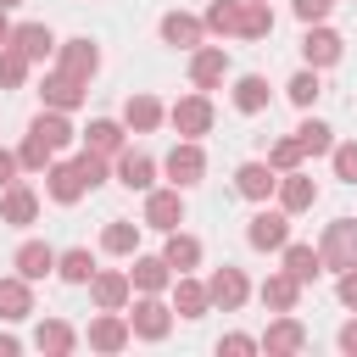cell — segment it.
Here are the masks:
<instances>
[{
    "mask_svg": "<svg viewBox=\"0 0 357 357\" xmlns=\"http://www.w3.org/2000/svg\"><path fill=\"white\" fill-rule=\"evenodd\" d=\"M167 123H173V134H178V139H201V134H212L218 106H212V95H206V89H190V95H178V100L167 106Z\"/></svg>",
    "mask_w": 357,
    "mask_h": 357,
    "instance_id": "1",
    "label": "cell"
},
{
    "mask_svg": "<svg viewBox=\"0 0 357 357\" xmlns=\"http://www.w3.org/2000/svg\"><path fill=\"white\" fill-rule=\"evenodd\" d=\"M128 329H134V340H167L173 335V307L162 301V296H128Z\"/></svg>",
    "mask_w": 357,
    "mask_h": 357,
    "instance_id": "2",
    "label": "cell"
},
{
    "mask_svg": "<svg viewBox=\"0 0 357 357\" xmlns=\"http://www.w3.org/2000/svg\"><path fill=\"white\" fill-rule=\"evenodd\" d=\"M318 257H324V273L357 268V218H335V223H324V234H318Z\"/></svg>",
    "mask_w": 357,
    "mask_h": 357,
    "instance_id": "3",
    "label": "cell"
},
{
    "mask_svg": "<svg viewBox=\"0 0 357 357\" xmlns=\"http://www.w3.org/2000/svg\"><path fill=\"white\" fill-rule=\"evenodd\" d=\"M284 240H290V212L262 201V206L245 218V245H251V251H279Z\"/></svg>",
    "mask_w": 357,
    "mask_h": 357,
    "instance_id": "4",
    "label": "cell"
},
{
    "mask_svg": "<svg viewBox=\"0 0 357 357\" xmlns=\"http://www.w3.org/2000/svg\"><path fill=\"white\" fill-rule=\"evenodd\" d=\"M162 173H167V184H178V190L201 184V178H206V151H201V139H178V145L162 156Z\"/></svg>",
    "mask_w": 357,
    "mask_h": 357,
    "instance_id": "5",
    "label": "cell"
},
{
    "mask_svg": "<svg viewBox=\"0 0 357 357\" xmlns=\"http://www.w3.org/2000/svg\"><path fill=\"white\" fill-rule=\"evenodd\" d=\"M61 73H73V78H95L100 73V45L89 39V33H78V39H56V56H50Z\"/></svg>",
    "mask_w": 357,
    "mask_h": 357,
    "instance_id": "6",
    "label": "cell"
},
{
    "mask_svg": "<svg viewBox=\"0 0 357 357\" xmlns=\"http://www.w3.org/2000/svg\"><path fill=\"white\" fill-rule=\"evenodd\" d=\"M223 78H229V45H206V39H201V45L190 50V89H206V95H212Z\"/></svg>",
    "mask_w": 357,
    "mask_h": 357,
    "instance_id": "7",
    "label": "cell"
},
{
    "mask_svg": "<svg viewBox=\"0 0 357 357\" xmlns=\"http://www.w3.org/2000/svg\"><path fill=\"white\" fill-rule=\"evenodd\" d=\"M145 229H156V234H167V229H178L184 223V190L178 184H167V190H145V218H139Z\"/></svg>",
    "mask_w": 357,
    "mask_h": 357,
    "instance_id": "8",
    "label": "cell"
},
{
    "mask_svg": "<svg viewBox=\"0 0 357 357\" xmlns=\"http://www.w3.org/2000/svg\"><path fill=\"white\" fill-rule=\"evenodd\" d=\"M206 296H212V307H223V312H240L245 301H251V279H245V268H212L206 273Z\"/></svg>",
    "mask_w": 357,
    "mask_h": 357,
    "instance_id": "9",
    "label": "cell"
},
{
    "mask_svg": "<svg viewBox=\"0 0 357 357\" xmlns=\"http://www.w3.org/2000/svg\"><path fill=\"white\" fill-rule=\"evenodd\" d=\"M84 340H89V351H123L128 340H134V329H128V312H106V307H95V318H89V329H84Z\"/></svg>",
    "mask_w": 357,
    "mask_h": 357,
    "instance_id": "10",
    "label": "cell"
},
{
    "mask_svg": "<svg viewBox=\"0 0 357 357\" xmlns=\"http://www.w3.org/2000/svg\"><path fill=\"white\" fill-rule=\"evenodd\" d=\"M273 201H279L290 218H296V212H312V206H318V178H312L307 167H290V173H279Z\"/></svg>",
    "mask_w": 357,
    "mask_h": 357,
    "instance_id": "11",
    "label": "cell"
},
{
    "mask_svg": "<svg viewBox=\"0 0 357 357\" xmlns=\"http://www.w3.org/2000/svg\"><path fill=\"white\" fill-rule=\"evenodd\" d=\"M257 340H262V351H268V357H296V351H307V324H301L296 312H279Z\"/></svg>",
    "mask_w": 357,
    "mask_h": 357,
    "instance_id": "12",
    "label": "cell"
},
{
    "mask_svg": "<svg viewBox=\"0 0 357 357\" xmlns=\"http://www.w3.org/2000/svg\"><path fill=\"white\" fill-rule=\"evenodd\" d=\"M340 56H346V39H340L335 28H324V22H307V33H301V61L324 73V67H335Z\"/></svg>",
    "mask_w": 357,
    "mask_h": 357,
    "instance_id": "13",
    "label": "cell"
},
{
    "mask_svg": "<svg viewBox=\"0 0 357 357\" xmlns=\"http://www.w3.org/2000/svg\"><path fill=\"white\" fill-rule=\"evenodd\" d=\"M112 178L123 184V190H151L156 184V156H145V151H134V145H123L117 156H112Z\"/></svg>",
    "mask_w": 357,
    "mask_h": 357,
    "instance_id": "14",
    "label": "cell"
},
{
    "mask_svg": "<svg viewBox=\"0 0 357 357\" xmlns=\"http://www.w3.org/2000/svg\"><path fill=\"white\" fill-rule=\"evenodd\" d=\"M45 195L56 201V206H78L84 195H89V184H84V173H78V162H50L45 167Z\"/></svg>",
    "mask_w": 357,
    "mask_h": 357,
    "instance_id": "15",
    "label": "cell"
},
{
    "mask_svg": "<svg viewBox=\"0 0 357 357\" xmlns=\"http://www.w3.org/2000/svg\"><path fill=\"white\" fill-rule=\"evenodd\" d=\"M0 223H11V229H33L39 223V190L33 184H6L0 190Z\"/></svg>",
    "mask_w": 357,
    "mask_h": 357,
    "instance_id": "16",
    "label": "cell"
},
{
    "mask_svg": "<svg viewBox=\"0 0 357 357\" xmlns=\"http://www.w3.org/2000/svg\"><path fill=\"white\" fill-rule=\"evenodd\" d=\"M128 296H134L128 268H95V273H89V301H95V307L123 312V307H128Z\"/></svg>",
    "mask_w": 357,
    "mask_h": 357,
    "instance_id": "17",
    "label": "cell"
},
{
    "mask_svg": "<svg viewBox=\"0 0 357 357\" xmlns=\"http://www.w3.org/2000/svg\"><path fill=\"white\" fill-rule=\"evenodd\" d=\"M39 95H45V106H56V112H78V106L89 100V84L73 78V73H61V67H50L45 84H39Z\"/></svg>",
    "mask_w": 357,
    "mask_h": 357,
    "instance_id": "18",
    "label": "cell"
},
{
    "mask_svg": "<svg viewBox=\"0 0 357 357\" xmlns=\"http://www.w3.org/2000/svg\"><path fill=\"white\" fill-rule=\"evenodd\" d=\"M162 123H167V106H162L151 89H134V95L123 100V128H128V134H156Z\"/></svg>",
    "mask_w": 357,
    "mask_h": 357,
    "instance_id": "19",
    "label": "cell"
},
{
    "mask_svg": "<svg viewBox=\"0 0 357 357\" xmlns=\"http://www.w3.org/2000/svg\"><path fill=\"white\" fill-rule=\"evenodd\" d=\"M173 318H206L212 312V296H206V279H195V273H173Z\"/></svg>",
    "mask_w": 357,
    "mask_h": 357,
    "instance_id": "20",
    "label": "cell"
},
{
    "mask_svg": "<svg viewBox=\"0 0 357 357\" xmlns=\"http://www.w3.org/2000/svg\"><path fill=\"white\" fill-rule=\"evenodd\" d=\"M156 33H162V45H173V50H195V45L206 39V22H201L195 11H162Z\"/></svg>",
    "mask_w": 357,
    "mask_h": 357,
    "instance_id": "21",
    "label": "cell"
},
{
    "mask_svg": "<svg viewBox=\"0 0 357 357\" xmlns=\"http://www.w3.org/2000/svg\"><path fill=\"white\" fill-rule=\"evenodd\" d=\"M273 184H279V173H273L268 162H240V167H234V195L251 201V206L273 201Z\"/></svg>",
    "mask_w": 357,
    "mask_h": 357,
    "instance_id": "22",
    "label": "cell"
},
{
    "mask_svg": "<svg viewBox=\"0 0 357 357\" xmlns=\"http://www.w3.org/2000/svg\"><path fill=\"white\" fill-rule=\"evenodd\" d=\"M201 257H206V245L178 223V229H167V240H162V262L173 268V273H195L201 268Z\"/></svg>",
    "mask_w": 357,
    "mask_h": 357,
    "instance_id": "23",
    "label": "cell"
},
{
    "mask_svg": "<svg viewBox=\"0 0 357 357\" xmlns=\"http://www.w3.org/2000/svg\"><path fill=\"white\" fill-rule=\"evenodd\" d=\"M11 50H22L33 67L50 61V56H56V33H50V22H11Z\"/></svg>",
    "mask_w": 357,
    "mask_h": 357,
    "instance_id": "24",
    "label": "cell"
},
{
    "mask_svg": "<svg viewBox=\"0 0 357 357\" xmlns=\"http://www.w3.org/2000/svg\"><path fill=\"white\" fill-rule=\"evenodd\" d=\"M28 134H33V139H45V145H50L56 156L78 145V128H73V123H67V112H56V106H45V112H39L33 123H28Z\"/></svg>",
    "mask_w": 357,
    "mask_h": 357,
    "instance_id": "25",
    "label": "cell"
},
{
    "mask_svg": "<svg viewBox=\"0 0 357 357\" xmlns=\"http://www.w3.org/2000/svg\"><path fill=\"white\" fill-rule=\"evenodd\" d=\"M11 268H17L28 284H39V279L56 273V245H45V240H22V245L11 251Z\"/></svg>",
    "mask_w": 357,
    "mask_h": 357,
    "instance_id": "26",
    "label": "cell"
},
{
    "mask_svg": "<svg viewBox=\"0 0 357 357\" xmlns=\"http://www.w3.org/2000/svg\"><path fill=\"white\" fill-rule=\"evenodd\" d=\"M128 284H134V296H162L167 284H173V268L162 262V257H128Z\"/></svg>",
    "mask_w": 357,
    "mask_h": 357,
    "instance_id": "27",
    "label": "cell"
},
{
    "mask_svg": "<svg viewBox=\"0 0 357 357\" xmlns=\"http://www.w3.org/2000/svg\"><path fill=\"white\" fill-rule=\"evenodd\" d=\"M301 290H307V284H296V279L279 268V273H268V279L257 284V301H262L268 312H296V307H301Z\"/></svg>",
    "mask_w": 357,
    "mask_h": 357,
    "instance_id": "28",
    "label": "cell"
},
{
    "mask_svg": "<svg viewBox=\"0 0 357 357\" xmlns=\"http://www.w3.org/2000/svg\"><path fill=\"white\" fill-rule=\"evenodd\" d=\"M33 318V284L22 273H6L0 279V324H22Z\"/></svg>",
    "mask_w": 357,
    "mask_h": 357,
    "instance_id": "29",
    "label": "cell"
},
{
    "mask_svg": "<svg viewBox=\"0 0 357 357\" xmlns=\"http://www.w3.org/2000/svg\"><path fill=\"white\" fill-rule=\"evenodd\" d=\"M279 257H284V273H290L296 284H312V279L324 273V257H318V245H307V240H284Z\"/></svg>",
    "mask_w": 357,
    "mask_h": 357,
    "instance_id": "30",
    "label": "cell"
},
{
    "mask_svg": "<svg viewBox=\"0 0 357 357\" xmlns=\"http://www.w3.org/2000/svg\"><path fill=\"white\" fill-rule=\"evenodd\" d=\"M229 100H234V112H240V117L268 112V78H262V73H240V78H234V89H229Z\"/></svg>",
    "mask_w": 357,
    "mask_h": 357,
    "instance_id": "31",
    "label": "cell"
},
{
    "mask_svg": "<svg viewBox=\"0 0 357 357\" xmlns=\"http://www.w3.org/2000/svg\"><path fill=\"white\" fill-rule=\"evenodd\" d=\"M78 139H84L89 151H100V156H117V151L128 145V128H123V117H95Z\"/></svg>",
    "mask_w": 357,
    "mask_h": 357,
    "instance_id": "32",
    "label": "cell"
},
{
    "mask_svg": "<svg viewBox=\"0 0 357 357\" xmlns=\"http://www.w3.org/2000/svg\"><path fill=\"white\" fill-rule=\"evenodd\" d=\"M139 229H145V223L106 218V229H100V251H106V257H134V251H139Z\"/></svg>",
    "mask_w": 357,
    "mask_h": 357,
    "instance_id": "33",
    "label": "cell"
},
{
    "mask_svg": "<svg viewBox=\"0 0 357 357\" xmlns=\"http://www.w3.org/2000/svg\"><path fill=\"white\" fill-rule=\"evenodd\" d=\"M73 346H78V329L61 324V318H45V324L33 329V351H45V357H67Z\"/></svg>",
    "mask_w": 357,
    "mask_h": 357,
    "instance_id": "34",
    "label": "cell"
},
{
    "mask_svg": "<svg viewBox=\"0 0 357 357\" xmlns=\"http://www.w3.org/2000/svg\"><path fill=\"white\" fill-rule=\"evenodd\" d=\"M89 273H95V251H89V245L56 251V279H61V284H89Z\"/></svg>",
    "mask_w": 357,
    "mask_h": 357,
    "instance_id": "35",
    "label": "cell"
},
{
    "mask_svg": "<svg viewBox=\"0 0 357 357\" xmlns=\"http://www.w3.org/2000/svg\"><path fill=\"white\" fill-rule=\"evenodd\" d=\"M273 33V6L268 0H245L240 6V33L234 39H268Z\"/></svg>",
    "mask_w": 357,
    "mask_h": 357,
    "instance_id": "36",
    "label": "cell"
},
{
    "mask_svg": "<svg viewBox=\"0 0 357 357\" xmlns=\"http://www.w3.org/2000/svg\"><path fill=\"white\" fill-rule=\"evenodd\" d=\"M240 6H245V0H212V6L201 11L206 33H223V39H234V33H240Z\"/></svg>",
    "mask_w": 357,
    "mask_h": 357,
    "instance_id": "37",
    "label": "cell"
},
{
    "mask_svg": "<svg viewBox=\"0 0 357 357\" xmlns=\"http://www.w3.org/2000/svg\"><path fill=\"white\" fill-rule=\"evenodd\" d=\"M284 95H290V106L312 112V106H318V95H324V78H318V67H301V73L284 84Z\"/></svg>",
    "mask_w": 357,
    "mask_h": 357,
    "instance_id": "38",
    "label": "cell"
},
{
    "mask_svg": "<svg viewBox=\"0 0 357 357\" xmlns=\"http://www.w3.org/2000/svg\"><path fill=\"white\" fill-rule=\"evenodd\" d=\"M296 139H301V151H307V156H329V145H335V128H329L324 117H301Z\"/></svg>",
    "mask_w": 357,
    "mask_h": 357,
    "instance_id": "39",
    "label": "cell"
},
{
    "mask_svg": "<svg viewBox=\"0 0 357 357\" xmlns=\"http://www.w3.org/2000/svg\"><path fill=\"white\" fill-rule=\"evenodd\" d=\"M262 162H268L273 173H290V167H301V162H307V151H301V139H296V134H284V139H273V145H268V156H262Z\"/></svg>",
    "mask_w": 357,
    "mask_h": 357,
    "instance_id": "40",
    "label": "cell"
},
{
    "mask_svg": "<svg viewBox=\"0 0 357 357\" xmlns=\"http://www.w3.org/2000/svg\"><path fill=\"white\" fill-rule=\"evenodd\" d=\"M73 162H78V173H84V184H89V190H100V184L112 178V156H100V151H89V145H78V156H73Z\"/></svg>",
    "mask_w": 357,
    "mask_h": 357,
    "instance_id": "41",
    "label": "cell"
},
{
    "mask_svg": "<svg viewBox=\"0 0 357 357\" xmlns=\"http://www.w3.org/2000/svg\"><path fill=\"white\" fill-rule=\"evenodd\" d=\"M28 67H33V61H28L22 50L0 45V89H22V84H28Z\"/></svg>",
    "mask_w": 357,
    "mask_h": 357,
    "instance_id": "42",
    "label": "cell"
},
{
    "mask_svg": "<svg viewBox=\"0 0 357 357\" xmlns=\"http://www.w3.org/2000/svg\"><path fill=\"white\" fill-rule=\"evenodd\" d=\"M329 167L340 184H357V139H335L329 145Z\"/></svg>",
    "mask_w": 357,
    "mask_h": 357,
    "instance_id": "43",
    "label": "cell"
},
{
    "mask_svg": "<svg viewBox=\"0 0 357 357\" xmlns=\"http://www.w3.org/2000/svg\"><path fill=\"white\" fill-rule=\"evenodd\" d=\"M17 162H22L28 173H45V167L56 162V151H50L45 139H33V134H22V145H17Z\"/></svg>",
    "mask_w": 357,
    "mask_h": 357,
    "instance_id": "44",
    "label": "cell"
},
{
    "mask_svg": "<svg viewBox=\"0 0 357 357\" xmlns=\"http://www.w3.org/2000/svg\"><path fill=\"white\" fill-rule=\"evenodd\" d=\"M218 351L245 357V351H262V340H257V335H245V329H234V335H223V340H218Z\"/></svg>",
    "mask_w": 357,
    "mask_h": 357,
    "instance_id": "45",
    "label": "cell"
},
{
    "mask_svg": "<svg viewBox=\"0 0 357 357\" xmlns=\"http://www.w3.org/2000/svg\"><path fill=\"white\" fill-rule=\"evenodd\" d=\"M335 296H340L346 312H357V268H340L335 273Z\"/></svg>",
    "mask_w": 357,
    "mask_h": 357,
    "instance_id": "46",
    "label": "cell"
},
{
    "mask_svg": "<svg viewBox=\"0 0 357 357\" xmlns=\"http://www.w3.org/2000/svg\"><path fill=\"white\" fill-rule=\"evenodd\" d=\"M290 11H296L301 22H324V17L335 11V0H290Z\"/></svg>",
    "mask_w": 357,
    "mask_h": 357,
    "instance_id": "47",
    "label": "cell"
},
{
    "mask_svg": "<svg viewBox=\"0 0 357 357\" xmlns=\"http://www.w3.org/2000/svg\"><path fill=\"white\" fill-rule=\"evenodd\" d=\"M17 173H22L17 151H6V145H0V190H6V184H17Z\"/></svg>",
    "mask_w": 357,
    "mask_h": 357,
    "instance_id": "48",
    "label": "cell"
},
{
    "mask_svg": "<svg viewBox=\"0 0 357 357\" xmlns=\"http://www.w3.org/2000/svg\"><path fill=\"white\" fill-rule=\"evenodd\" d=\"M335 346H340L346 357H357V318H346V324H340V335H335Z\"/></svg>",
    "mask_w": 357,
    "mask_h": 357,
    "instance_id": "49",
    "label": "cell"
},
{
    "mask_svg": "<svg viewBox=\"0 0 357 357\" xmlns=\"http://www.w3.org/2000/svg\"><path fill=\"white\" fill-rule=\"evenodd\" d=\"M17 351H22V340L17 335H0V357H17Z\"/></svg>",
    "mask_w": 357,
    "mask_h": 357,
    "instance_id": "50",
    "label": "cell"
},
{
    "mask_svg": "<svg viewBox=\"0 0 357 357\" xmlns=\"http://www.w3.org/2000/svg\"><path fill=\"white\" fill-rule=\"evenodd\" d=\"M0 45H11V17L0 11Z\"/></svg>",
    "mask_w": 357,
    "mask_h": 357,
    "instance_id": "51",
    "label": "cell"
},
{
    "mask_svg": "<svg viewBox=\"0 0 357 357\" xmlns=\"http://www.w3.org/2000/svg\"><path fill=\"white\" fill-rule=\"evenodd\" d=\"M17 6H22V0H0V11H17Z\"/></svg>",
    "mask_w": 357,
    "mask_h": 357,
    "instance_id": "52",
    "label": "cell"
}]
</instances>
